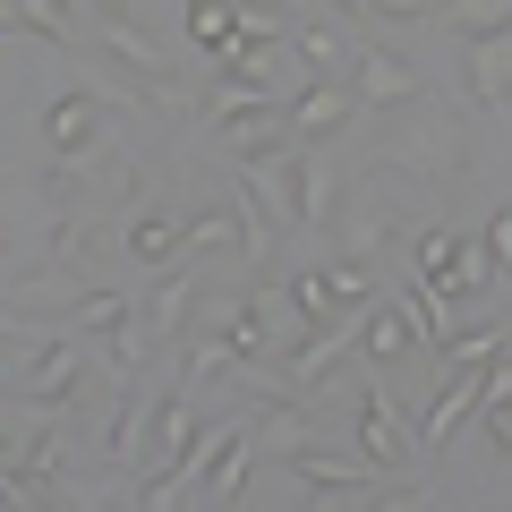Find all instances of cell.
<instances>
[{"label":"cell","mask_w":512,"mask_h":512,"mask_svg":"<svg viewBox=\"0 0 512 512\" xmlns=\"http://www.w3.org/2000/svg\"><path fill=\"white\" fill-rule=\"evenodd\" d=\"M478 402H487V367H444V384H436V402H427V419H419V453L436 461L444 444H453L461 427L478 419Z\"/></svg>","instance_id":"obj_1"},{"label":"cell","mask_w":512,"mask_h":512,"mask_svg":"<svg viewBox=\"0 0 512 512\" xmlns=\"http://www.w3.org/2000/svg\"><path fill=\"white\" fill-rule=\"evenodd\" d=\"M359 453L376 461V470H393V461H419V427L393 410V393H384V384H359Z\"/></svg>","instance_id":"obj_2"},{"label":"cell","mask_w":512,"mask_h":512,"mask_svg":"<svg viewBox=\"0 0 512 512\" xmlns=\"http://www.w3.org/2000/svg\"><path fill=\"white\" fill-rule=\"evenodd\" d=\"M350 86H359V111H402V103L427 94V77L410 69L393 43H359V77H350Z\"/></svg>","instance_id":"obj_3"},{"label":"cell","mask_w":512,"mask_h":512,"mask_svg":"<svg viewBox=\"0 0 512 512\" xmlns=\"http://www.w3.org/2000/svg\"><path fill=\"white\" fill-rule=\"evenodd\" d=\"M350 350H359V316H333V325H316L308 342L282 359V384H291V393H325V376L350 359Z\"/></svg>","instance_id":"obj_4"},{"label":"cell","mask_w":512,"mask_h":512,"mask_svg":"<svg viewBox=\"0 0 512 512\" xmlns=\"http://www.w3.org/2000/svg\"><path fill=\"white\" fill-rule=\"evenodd\" d=\"M43 137H52V163H86L94 146H103V94H60L52 120H43Z\"/></svg>","instance_id":"obj_5"},{"label":"cell","mask_w":512,"mask_h":512,"mask_svg":"<svg viewBox=\"0 0 512 512\" xmlns=\"http://www.w3.org/2000/svg\"><path fill=\"white\" fill-rule=\"evenodd\" d=\"M197 444H205V427H197V402H188V384L180 376H171L163 384V419H154V470H180V461L188 453H197Z\"/></svg>","instance_id":"obj_6"},{"label":"cell","mask_w":512,"mask_h":512,"mask_svg":"<svg viewBox=\"0 0 512 512\" xmlns=\"http://www.w3.org/2000/svg\"><path fill=\"white\" fill-rule=\"evenodd\" d=\"M128 256H137L146 274H171V265H188V222H171L163 205H154V214H128Z\"/></svg>","instance_id":"obj_7"},{"label":"cell","mask_w":512,"mask_h":512,"mask_svg":"<svg viewBox=\"0 0 512 512\" xmlns=\"http://www.w3.org/2000/svg\"><path fill=\"white\" fill-rule=\"evenodd\" d=\"M188 316H197V274H188V265H171V274H163V291H154L146 308H137V325H146V342H180V333H188Z\"/></svg>","instance_id":"obj_8"},{"label":"cell","mask_w":512,"mask_h":512,"mask_svg":"<svg viewBox=\"0 0 512 512\" xmlns=\"http://www.w3.org/2000/svg\"><path fill=\"white\" fill-rule=\"evenodd\" d=\"M154 419H163V393H146V384H137V393H120V410H111V461H146L154 453Z\"/></svg>","instance_id":"obj_9"},{"label":"cell","mask_w":512,"mask_h":512,"mask_svg":"<svg viewBox=\"0 0 512 512\" xmlns=\"http://www.w3.org/2000/svg\"><path fill=\"white\" fill-rule=\"evenodd\" d=\"M350 111H359V86H333V77H316V86L291 103V137H325V128H342Z\"/></svg>","instance_id":"obj_10"},{"label":"cell","mask_w":512,"mask_h":512,"mask_svg":"<svg viewBox=\"0 0 512 512\" xmlns=\"http://www.w3.org/2000/svg\"><path fill=\"white\" fill-rule=\"evenodd\" d=\"M470 103H478V111H504V103H512V35L470 43Z\"/></svg>","instance_id":"obj_11"},{"label":"cell","mask_w":512,"mask_h":512,"mask_svg":"<svg viewBox=\"0 0 512 512\" xmlns=\"http://www.w3.org/2000/svg\"><path fill=\"white\" fill-rule=\"evenodd\" d=\"M0 9H9V35H35V43H52V52H69V43H77L69 0H0Z\"/></svg>","instance_id":"obj_12"},{"label":"cell","mask_w":512,"mask_h":512,"mask_svg":"<svg viewBox=\"0 0 512 512\" xmlns=\"http://www.w3.org/2000/svg\"><path fill=\"white\" fill-rule=\"evenodd\" d=\"M248 461H256V419H231V436H222L214 470H205V495H214V504H231V495L248 487Z\"/></svg>","instance_id":"obj_13"},{"label":"cell","mask_w":512,"mask_h":512,"mask_svg":"<svg viewBox=\"0 0 512 512\" xmlns=\"http://www.w3.org/2000/svg\"><path fill=\"white\" fill-rule=\"evenodd\" d=\"M393 308L410 316V333H419V350H453V342H461V333H453V308H444V291H436V282H419V291H402Z\"/></svg>","instance_id":"obj_14"},{"label":"cell","mask_w":512,"mask_h":512,"mask_svg":"<svg viewBox=\"0 0 512 512\" xmlns=\"http://www.w3.org/2000/svg\"><path fill=\"white\" fill-rule=\"evenodd\" d=\"M291 478H308V487H350V495H367L376 461H333V453H316V444H299V453H291Z\"/></svg>","instance_id":"obj_15"},{"label":"cell","mask_w":512,"mask_h":512,"mask_svg":"<svg viewBox=\"0 0 512 512\" xmlns=\"http://www.w3.org/2000/svg\"><path fill=\"white\" fill-rule=\"evenodd\" d=\"M359 350H367V359H410V350H419V333H410V316L393 308V299H384V308H367Z\"/></svg>","instance_id":"obj_16"},{"label":"cell","mask_w":512,"mask_h":512,"mask_svg":"<svg viewBox=\"0 0 512 512\" xmlns=\"http://www.w3.org/2000/svg\"><path fill=\"white\" fill-rule=\"evenodd\" d=\"M69 325L77 333H120V325H137V299H128V291H77L69 299Z\"/></svg>","instance_id":"obj_17"},{"label":"cell","mask_w":512,"mask_h":512,"mask_svg":"<svg viewBox=\"0 0 512 512\" xmlns=\"http://www.w3.org/2000/svg\"><path fill=\"white\" fill-rule=\"evenodd\" d=\"M444 26H453L461 43H495V35H512V0H453Z\"/></svg>","instance_id":"obj_18"},{"label":"cell","mask_w":512,"mask_h":512,"mask_svg":"<svg viewBox=\"0 0 512 512\" xmlns=\"http://www.w3.org/2000/svg\"><path fill=\"white\" fill-rule=\"evenodd\" d=\"M274 231H282V214L265 205V188H256V180H239V239H248V256H256V265L274 256Z\"/></svg>","instance_id":"obj_19"},{"label":"cell","mask_w":512,"mask_h":512,"mask_svg":"<svg viewBox=\"0 0 512 512\" xmlns=\"http://www.w3.org/2000/svg\"><path fill=\"white\" fill-rule=\"evenodd\" d=\"M291 43H299V60H308V77H333V69H342V52H350V43L333 35L325 18H299V35H291Z\"/></svg>","instance_id":"obj_20"},{"label":"cell","mask_w":512,"mask_h":512,"mask_svg":"<svg viewBox=\"0 0 512 512\" xmlns=\"http://www.w3.org/2000/svg\"><path fill=\"white\" fill-rule=\"evenodd\" d=\"M325 291H333V308L359 316L367 299H376V282H367V256H333V265H325Z\"/></svg>","instance_id":"obj_21"},{"label":"cell","mask_w":512,"mask_h":512,"mask_svg":"<svg viewBox=\"0 0 512 512\" xmlns=\"http://www.w3.org/2000/svg\"><path fill=\"white\" fill-rule=\"evenodd\" d=\"M103 52L128 60V69H154V60H163V43H154L146 26H128V18H103Z\"/></svg>","instance_id":"obj_22"},{"label":"cell","mask_w":512,"mask_h":512,"mask_svg":"<svg viewBox=\"0 0 512 512\" xmlns=\"http://www.w3.org/2000/svg\"><path fill=\"white\" fill-rule=\"evenodd\" d=\"M248 256V239H239V214H197L188 222V256Z\"/></svg>","instance_id":"obj_23"},{"label":"cell","mask_w":512,"mask_h":512,"mask_svg":"<svg viewBox=\"0 0 512 512\" xmlns=\"http://www.w3.org/2000/svg\"><path fill=\"white\" fill-rule=\"evenodd\" d=\"M188 487H197V470L180 461V470H154L146 487H137V504H146V512H188Z\"/></svg>","instance_id":"obj_24"},{"label":"cell","mask_w":512,"mask_h":512,"mask_svg":"<svg viewBox=\"0 0 512 512\" xmlns=\"http://www.w3.org/2000/svg\"><path fill=\"white\" fill-rule=\"evenodd\" d=\"M453 256H461V239H453V231H419V239H410V265H419V282H436Z\"/></svg>","instance_id":"obj_25"},{"label":"cell","mask_w":512,"mask_h":512,"mask_svg":"<svg viewBox=\"0 0 512 512\" xmlns=\"http://www.w3.org/2000/svg\"><path fill=\"white\" fill-rule=\"evenodd\" d=\"M504 350H512V342H504V333L487 325V333H461V342L444 350V367H495V359H504Z\"/></svg>","instance_id":"obj_26"},{"label":"cell","mask_w":512,"mask_h":512,"mask_svg":"<svg viewBox=\"0 0 512 512\" xmlns=\"http://www.w3.org/2000/svg\"><path fill=\"white\" fill-rule=\"evenodd\" d=\"M359 512H444V504H436V487H393V495H367Z\"/></svg>","instance_id":"obj_27"},{"label":"cell","mask_w":512,"mask_h":512,"mask_svg":"<svg viewBox=\"0 0 512 512\" xmlns=\"http://www.w3.org/2000/svg\"><path fill=\"white\" fill-rule=\"evenodd\" d=\"M86 231H94V222H77V214H60V222H52V265H69V256L86 248Z\"/></svg>","instance_id":"obj_28"},{"label":"cell","mask_w":512,"mask_h":512,"mask_svg":"<svg viewBox=\"0 0 512 512\" xmlns=\"http://www.w3.org/2000/svg\"><path fill=\"white\" fill-rule=\"evenodd\" d=\"M367 9H384V18H436V9H453V0H367Z\"/></svg>","instance_id":"obj_29"},{"label":"cell","mask_w":512,"mask_h":512,"mask_svg":"<svg viewBox=\"0 0 512 512\" xmlns=\"http://www.w3.org/2000/svg\"><path fill=\"white\" fill-rule=\"evenodd\" d=\"M350 504H367V495H350V487H316L308 495V512H350Z\"/></svg>","instance_id":"obj_30"},{"label":"cell","mask_w":512,"mask_h":512,"mask_svg":"<svg viewBox=\"0 0 512 512\" xmlns=\"http://www.w3.org/2000/svg\"><path fill=\"white\" fill-rule=\"evenodd\" d=\"M487 248H495V265H512V214L487 222Z\"/></svg>","instance_id":"obj_31"},{"label":"cell","mask_w":512,"mask_h":512,"mask_svg":"<svg viewBox=\"0 0 512 512\" xmlns=\"http://www.w3.org/2000/svg\"><path fill=\"white\" fill-rule=\"evenodd\" d=\"M94 18H128V0H94Z\"/></svg>","instance_id":"obj_32"},{"label":"cell","mask_w":512,"mask_h":512,"mask_svg":"<svg viewBox=\"0 0 512 512\" xmlns=\"http://www.w3.org/2000/svg\"><path fill=\"white\" fill-rule=\"evenodd\" d=\"M188 9H231V0H188Z\"/></svg>","instance_id":"obj_33"}]
</instances>
